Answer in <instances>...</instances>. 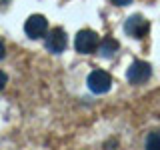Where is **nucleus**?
I'll return each mask as SVG.
<instances>
[{
	"label": "nucleus",
	"instance_id": "4",
	"mask_svg": "<svg viewBox=\"0 0 160 150\" xmlns=\"http://www.w3.org/2000/svg\"><path fill=\"white\" fill-rule=\"evenodd\" d=\"M24 32H26L28 38H42L46 36L48 32V20L42 16V14H34V16H30L26 20V24H24Z\"/></svg>",
	"mask_w": 160,
	"mask_h": 150
},
{
	"label": "nucleus",
	"instance_id": "11",
	"mask_svg": "<svg viewBox=\"0 0 160 150\" xmlns=\"http://www.w3.org/2000/svg\"><path fill=\"white\" fill-rule=\"evenodd\" d=\"M4 54H6V48H4V44H2V40H0V60L4 58Z\"/></svg>",
	"mask_w": 160,
	"mask_h": 150
},
{
	"label": "nucleus",
	"instance_id": "10",
	"mask_svg": "<svg viewBox=\"0 0 160 150\" xmlns=\"http://www.w3.org/2000/svg\"><path fill=\"white\" fill-rule=\"evenodd\" d=\"M114 4H118V6H126V4H130L132 0H112Z\"/></svg>",
	"mask_w": 160,
	"mask_h": 150
},
{
	"label": "nucleus",
	"instance_id": "2",
	"mask_svg": "<svg viewBox=\"0 0 160 150\" xmlns=\"http://www.w3.org/2000/svg\"><path fill=\"white\" fill-rule=\"evenodd\" d=\"M150 76H152V66L148 62H144V60L132 62L128 72H126V78H128L130 84H144Z\"/></svg>",
	"mask_w": 160,
	"mask_h": 150
},
{
	"label": "nucleus",
	"instance_id": "7",
	"mask_svg": "<svg viewBox=\"0 0 160 150\" xmlns=\"http://www.w3.org/2000/svg\"><path fill=\"white\" fill-rule=\"evenodd\" d=\"M116 50H118V42L114 38H104L102 42L98 44V54L102 58H110V56H114V54H116Z\"/></svg>",
	"mask_w": 160,
	"mask_h": 150
},
{
	"label": "nucleus",
	"instance_id": "8",
	"mask_svg": "<svg viewBox=\"0 0 160 150\" xmlns=\"http://www.w3.org/2000/svg\"><path fill=\"white\" fill-rule=\"evenodd\" d=\"M146 148H150V150H160V132H150L148 134Z\"/></svg>",
	"mask_w": 160,
	"mask_h": 150
},
{
	"label": "nucleus",
	"instance_id": "3",
	"mask_svg": "<svg viewBox=\"0 0 160 150\" xmlns=\"http://www.w3.org/2000/svg\"><path fill=\"white\" fill-rule=\"evenodd\" d=\"M86 84L94 94H104L112 86V78H110V74L104 72V70H94V72H90Z\"/></svg>",
	"mask_w": 160,
	"mask_h": 150
},
{
	"label": "nucleus",
	"instance_id": "9",
	"mask_svg": "<svg viewBox=\"0 0 160 150\" xmlns=\"http://www.w3.org/2000/svg\"><path fill=\"white\" fill-rule=\"evenodd\" d=\"M6 82H8V78H6V74L0 70V90H4V86H6Z\"/></svg>",
	"mask_w": 160,
	"mask_h": 150
},
{
	"label": "nucleus",
	"instance_id": "1",
	"mask_svg": "<svg viewBox=\"0 0 160 150\" xmlns=\"http://www.w3.org/2000/svg\"><path fill=\"white\" fill-rule=\"evenodd\" d=\"M100 38L94 30H80L76 34V40H74V46L80 54H92L98 50Z\"/></svg>",
	"mask_w": 160,
	"mask_h": 150
},
{
	"label": "nucleus",
	"instance_id": "6",
	"mask_svg": "<svg viewBox=\"0 0 160 150\" xmlns=\"http://www.w3.org/2000/svg\"><path fill=\"white\" fill-rule=\"evenodd\" d=\"M66 44H68V38L64 34L62 28H54L46 34V40H44V46H46L48 52L52 54H60L66 50Z\"/></svg>",
	"mask_w": 160,
	"mask_h": 150
},
{
	"label": "nucleus",
	"instance_id": "5",
	"mask_svg": "<svg viewBox=\"0 0 160 150\" xmlns=\"http://www.w3.org/2000/svg\"><path fill=\"white\" fill-rule=\"evenodd\" d=\"M124 30H126V34L132 36V38H144L148 34V30H150V24H148V20L144 16L132 14V16L126 20V24H124Z\"/></svg>",
	"mask_w": 160,
	"mask_h": 150
}]
</instances>
